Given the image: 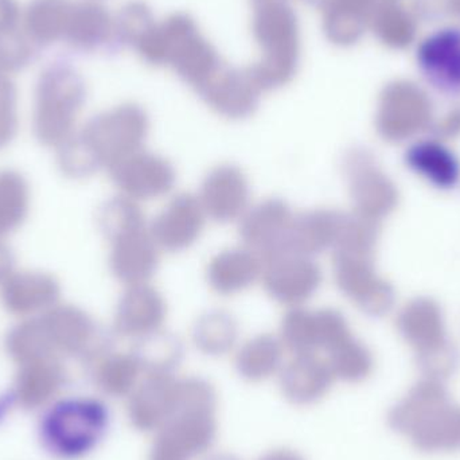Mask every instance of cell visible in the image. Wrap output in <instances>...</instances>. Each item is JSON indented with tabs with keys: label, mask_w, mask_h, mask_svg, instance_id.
Instances as JSON below:
<instances>
[{
	"label": "cell",
	"mask_w": 460,
	"mask_h": 460,
	"mask_svg": "<svg viewBox=\"0 0 460 460\" xmlns=\"http://www.w3.org/2000/svg\"><path fill=\"white\" fill-rule=\"evenodd\" d=\"M252 7V31L261 57L248 70L260 91H276L288 85L299 69V21L289 0H272Z\"/></svg>",
	"instance_id": "obj_1"
},
{
	"label": "cell",
	"mask_w": 460,
	"mask_h": 460,
	"mask_svg": "<svg viewBox=\"0 0 460 460\" xmlns=\"http://www.w3.org/2000/svg\"><path fill=\"white\" fill-rule=\"evenodd\" d=\"M137 53L151 66L172 67L194 89L224 62L196 21L186 13H172L156 24Z\"/></svg>",
	"instance_id": "obj_2"
},
{
	"label": "cell",
	"mask_w": 460,
	"mask_h": 460,
	"mask_svg": "<svg viewBox=\"0 0 460 460\" xmlns=\"http://www.w3.org/2000/svg\"><path fill=\"white\" fill-rule=\"evenodd\" d=\"M107 410L86 397H69L51 404L40 416L38 438L43 450L59 460H75L91 453L107 429Z\"/></svg>",
	"instance_id": "obj_3"
},
{
	"label": "cell",
	"mask_w": 460,
	"mask_h": 460,
	"mask_svg": "<svg viewBox=\"0 0 460 460\" xmlns=\"http://www.w3.org/2000/svg\"><path fill=\"white\" fill-rule=\"evenodd\" d=\"M265 291L281 305L300 307L322 284V270L313 257L281 252L262 261Z\"/></svg>",
	"instance_id": "obj_4"
},
{
	"label": "cell",
	"mask_w": 460,
	"mask_h": 460,
	"mask_svg": "<svg viewBox=\"0 0 460 460\" xmlns=\"http://www.w3.org/2000/svg\"><path fill=\"white\" fill-rule=\"evenodd\" d=\"M196 92L215 112L230 120H243L253 115L262 93L248 69H238L226 62H223Z\"/></svg>",
	"instance_id": "obj_5"
},
{
	"label": "cell",
	"mask_w": 460,
	"mask_h": 460,
	"mask_svg": "<svg viewBox=\"0 0 460 460\" xmlns=\"http://www.w3.org/2000/svg\"><path fill=\"white\" fill-rule=\"evenodd\" d=\"M372 254L334 252L338 288L369 315H383L391 308L394 292L376 275Z\"/></svg>",
	"instance_id": "obj_6"
},
{
	"label": "cell",
	"mask_w": 460,
	"mask_h": 460,
	"mask_svg": "<svg viewBox=\"0 0 460 460\" xmlns=\"http://www.w3.org/2000/svg\"><path fill=\"white\" fill-rule=\"evenodd\" d=\"M346 177L357 215L378 221L396 205V190L388 178L375 166L372 156L354 150L346 156Z\"/></svg>",
	"instance_id": "obj_7"
},
{
	"label": "cell",
	"mask_w": 460,
	"mask_h": 460,
	"mask_svg": "<svg viewBox=\"0 0 460 460\" xmlns=\"http://www.w3.org/2000/svg\"><path fill=\"white\" fill-rule=\"evenodd\" d=\"M419 70L440 93L460 96V27H445L419 46Z\"/></svg>",
	"instance_id": "obj_8"
},
{
	"label": "cell",
	"mask_w": 460,
	"mask_h": 460,
	"mask_svg": "<svg viewBox=\"0 0 460 460\" xmlns=\"http://www.w3.org/2000/svg\"><path fill=\"white\" fill-rule=\"evenodd\" d=\"M294 217L286 202L265 199L241 217V240L264 261L284 251Z\"/></svg>",
	"instance_id": "obj_9"
},
{
	"label": "cell",
	"mask_w": 460,
	"mask_h": 460,
	"mask_svg": "<svg viewBox=\"0 0 460 460\" xmlns=\"http://www.w3.org/2000/svg\"><path fill=\"white\" fill-rule=\"evenodd\" d=\"M115 178L131 199H154L172 190L177 174L166 158L140 148L116 162Z\"/></svg>",
	"instance_id": "obj_10"
},
{
	"label": "cell",
	"mask_w": 460,
	"mask_h": 460,
	"mask_svg": "<svg viewBox=\"0 0 460 460\" xmlns=\"http://www.w3.org/2000/svg\"><path fill=\"white\" fill-rule=\"evenodd\" d=\"M249 183L243 170L221 164L205 177L199 199L205 215L217 223H232L248 210Z\"/></svg>",
	"instance_id": "obj_11"
},
{
	"label": "cell",
	"mask_w": 460,
	"mask_h": 460,
	"mask_svg": "<svg viewBox=\"0 0 460 460\" xmlns=\"http://www.w3.org/2000/svg\"><path fill=\"white\" fill-rule=\"evenodd\" d=\"M205 217L204 208L197 197L180 194L156 216L150 233L159 248L182 252L199 240Z\"/></svg>",
	"instance_id": "obj_12"
},
{
	"label": "cell",
	"mask_w": 460,
	"mask_h": 460,
	"mask_svg": "<svg viewBox=\"0 0 460 460\" xmlns=\"http://www.w3.org/2000/svg\"><path fill=\"white\" fill-rule=\"evenodd\" d=\"M64 43L77 53L115 51V16L102 2L73 3Z\"/></svg>",
	"instance_id": "obj_13"
},
{
	"label": "cell",
	"mask_w": 460,
	"mask_h": 460,
	"mask_svg": "<svg viewBox=\"0 0 460 460\" xmlns=\"http://www.w3.org/2000/svg\"><path fill=\"white\" fill-rule=\"evenodd\" d=\"M148 129L147 113L137 104L121 105L96 123V134L115 164L142 148Z\"/></svg>",
	"instance_id": "obj_14"
},
{
	"label": "cell",
	"mask_w": 460,
	"mask_h": 460,
	"mask_svg": "<svg viewBox=\"0 0 460 460\" xmlns=\"http://www.w3.org/2000/svg\"><path fill=\"white\" fill-rule=\"evenodd\" d=\"M158 248L146 226L119 233L113 252L116 275L131 286L147 283L158 270Z\"/></svg>",
	"instance_id": "obj_15"
},
{
	"label": "cell",
	"mask_w": 460,
	"mask_h": 460,
	"mask_svg": "<svg viewBox=\"0 0 460 460\" xmlns=\"http://www.w3.org/2000/svg\"><path fill=\"white\" fill-rule=\"evenodd\" d=\"M345 213L314 210L295 216L283 252L313 257L334 249Z\"/></svg>",
	"instance_id": "obj_16"
},
{
	"label": "cell",
	"mask_w": 460,
	"mask_h": 460,
	"mask_svg": "<svg viewBox=\"0 0 460 460\" xmlns=\"http://www.w3.org/2000/svg\"><path fill=\"white\" fill-rule=\"evenodd\" d=\"M166 314V303L162 295L147 283L137 284L121 299L118 327L124 334L147 337L159 332Z\"/></svg>",
	"instance_id": "obj_17"
},
{
	"label": "cell",
	"mask_w": 460,
	"mask_h": 460,
	"mask_svg": "<svg viewBox=\"0 0 460 460\" xmlns=\"http://www.w3.org/2000/svg\"><path fill=\"white\" fill-rule=\"evenodd\" d=\"M262 272V260L251 249H226L208 267V281L217 294L234 295L249 288Z\"/></svg>",
	"instance_id": "obj_18"
},
{
	"label": "cell",
	"mask_w": 460,
	"mask_h": 460,
	"mask_svg": "<svg viewBox=\"0 0 460 460\" xmlns=\"http://www.w3.org/2000/svg\"><path fill=\"white\" fill-rule=\"evenodd\" d=\"M448 402H451L450 394L442 381L424 378L392 408L389 426L408 437L429 413Z\"/></svg>",
	"instance_id": "obj_19"
},
{
	"label": "cell",
	"mask_w": 460,
	"mask_h": 460,
	"mask_svg": "<svg viewBox=\"0 0 460 460\" xmlns=\"http://www.w3.org/2000/svg\"><path fill=\"white\" fill-rule=\"evenodd\" d=\"M75 0H30L23 10L22 30L38 49L64 42Z\"/></svg>",
	"instance_id": "obj_20"
},
{
	"label": "cell",
	"mask_w": 460,
	"mask_h": 460,
	"mask_svg": "<svg viewBox=\"0 0 460 460\" xmlns=\"http://www.w3.org/2000/svg\"><path fill=\"white\" fill-rule=\"evenodd\" d=\"M413 447L424 454L460 451V405L448 402L429 413L410 435Z\"/></svg>",
	"instance_id": "obj_21"
},
{
	"label": "cell",
	"mask_w": 460,
	"mask_h": 460,
	"mask_svg": "<svg viewBox=\"0 0 460 460\" xmlns=\"http://www.w3.org/2000/svg\"><path fill=\"white\" fill-rule=\"evenodd\" d=\"M407 164L438 188L450 189L459 181L460 167L451 151L437 142H420L410 148Z\"/></svg>",
	"instance_id": "obj_22"
},
{
	"label": "cell",
	"mask_w": 460,
	"mask_h": 460,
	"mask_svg": "<svg viewBox=\"0 0 460 460\" xmlns=\"http://www.w3.org/2000/svg\"><path fill=\"white\" fill-rule=\"evenodd\" d=\"M399 327L405 340L418 351L429 350L445 342L442 319L432 303L418 300L400 315Z\"/></svg>",
	"instance_id": "obj_23"
},
{
	"label": "cell",
	"mask_w": 460,
	"mask_h": 460,
	"mask_svg": "<svg viewBox=\"0 0 460 460\" xmlns=\"http://www.w3.org/2000/svg\"><path fill=\"white\" fill-rule=\"evenodd\" d=\"M156 24L158 22L147 3L142 0L127 3L115 16L116 50L131 48L137 51L155 30Z\"/></svg>",
	"instance_id": "obj_24"
},
{
	"label": "cell",
	"mask_w": 460,
	"mask_h": 460,
	"mask_svg": "<svg viewBox=\"0 0 460 460\" xmlns=\"http://www.w3.org/2000/svg\"><path fill=\"white\" fill-rule=\"evenodd\" d=\"M237 338V323L226 311L213 310L204 314L194 327V341L208 353H224Z\"/></svg>",
	"instance_id": "obj_25"
},
{
	"label": "cell",
	"mask_w": 460,
	"mask_h": 460,
	"mask_svg": "<svg viewBox=\"0 0 460 460\" xmlns=\"http://www.w3.org/2000/svg\"><path fill=\"white\" fill-rule=\"evenodd\" d=\"M281 334L289 348L307 353L318 348V324L315 311L300 307H292L284 315L281 323Z\"/></svg>",
	"instance_id": "obj_26"
},
{
	"label": "cell",
	"mask_w": 460,
	"mask_h": 460,
	"mask_svg": "<svg viewBox=\"0 0 460 460\" xmlns=\"http://www.w3.org/2000/svg\"><path fill=\"white\" fill-rule=\"evenodd\" d=\"M40 49L24 34L23 30L0 34V78L7 73L29 66L38 57Z\"/></svg>",
	"instance_id": "obj_27"
},
{
	"label": "cell",
	"mask_w": 460,
	"mask_h": 460,
	"mask_svg": "<svg viewBox=\"0 0 460 460\" xmlns=\"http://www.w3.org/2000/svg\"><path fill=\"white\" fill-rule=\"evenodd\" d=\"M280 358V345L270 335H260L243 346L240 353V367L246 375L261 376L270 372Z\"/></svg>",
	"instance_id": "obj_28"
},
{
	"label": "cell",
	"mask_w": 460,
	"mask_h": 460,
	"mask_svg": "<svg viewBox=\"0 0 460 460\" xmlns=\"http://www.w3.org/2000/svg\"><path fill=\"white\" fill-rule=\"evenodd\" d=\"M330 351L332 354L335 370L343 377L359 380L370 372L372 358L369 351L353 338H346Z\"/></svg>",
	"instance_id": "obj_29"
},
{
	"label": "cell",
	"mask_w": 460,
	"mask_h": 460,
	"mask_svg": "<svg viewBox=\"0 0 460 460\" xmlns=\"http://www.w3.org/2000/svg\"><path fill=\"white\" fill-rule=\"evenodd\" d=\"M418 354V365L426 378L443 383L458 369V353L447 341Z\"/></svg>",
	"instance_id": "obj_30"
},
{
	"label": "cell",
	"mask_w": 460,
	"mask_h": 460,
	"mask_svg": "<svg viewBox=\"0 0 460 460\" xmlns=\"http://www.w3.org/2000/svg\"><path fill=\"white\" fill-rule=\"evenodd\" d=\"M23 10L18 0H0V34L22 29Z\"/></svg>",
	"instance_id": "obj_31"
},
{
	"label": "cell",
	"mask_w": 460,
	"mask_h": 460,
	"mask_svg": "<svg viewBox=\"0 0 460 460\" xmlns=\"http://www.w3.org/2000/svg\"><path fill=\"white\" fill-rule=\"evenodd\" d=\"M307 4H310L311 7L319 8V10H324L332 0H305Z\"/></svg>",
	"instance_id": "obj_32"
},
{
	"label": "cell",
	"mask_w": 460,
	"mask_h": 460,
	"mask_svg": "<svg viewBox=\"0 0 460 460\" xmlns=\"http://www.w3.org/2000/svg\"><path fill=\"white\" fill-rule=\"evenodd\" d=\"M272 2V0H251L252 5L259 4V3Z\"/></svg>",
	"instance_id": "obj_33"
},
{
	"label": "cell",
	"mask_w": 460,
	"mask_h": 460,
	"mask_svg": "<svg viewBox=\"0 0 460 460\" xmlns=\"http://www.w3.org/2000/svg\"><path fill=\"white\" fill-rule=\"evenodd\" d=\"M93 2H102V0H93Z\"/></svg>",
	"instance_id": "obj_34"
}]
</instances>
